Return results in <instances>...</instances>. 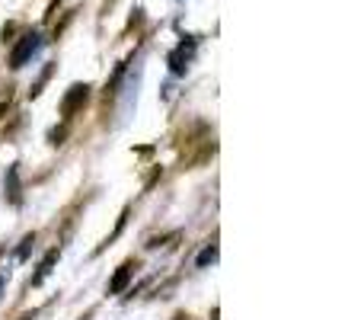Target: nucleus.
Returning a JSON list of instances; mask_svg holds the SVG:
<instances>
[{
	"instance_id": "f257e3e1",
	"label": "nucleus",
	"mask_w": 364,
	"mask_h": 320,
	"mask_svg": "<svg viewBox=\"0 0 364 320\" xmlns=\"http://www.w3.org/2000/svg\"><path fill=\"white\" fill-rule=\"evenodd\" d=\"M38 45H42L38 32H26V36L19 38V45L13 48V55H10V68H13V71H19V68H23V64L38 51Z\"/></svg>"
},
{
	"instance_id": "f03ea898",
	"label": "nucleus",
	"mask_w": 364,
	"mask_h": 320,
	"mask_svg": "<svg viewBox=\"0 0 364 320\" xmlns=\"http://www.w3.org/2000/svg\"><path fill=\"white\" fill-rule=\"evenodd\" d=\"M87 96H90V87H87V83H74V87L68 90V96L61 100V115H64V119H70L77 109H83Z\"/></svg>"
},
{
	"instance_id": "7ed1b4c3",
	"label": "nucleus",
	"mask_w": 364,
	"mask_h": 320,
	"mask_svg": "<svg viewBox=\"0 0 364 320\" xmlns=\"http://www.w3.org/2000/svg\"><path fill=\"white\" fill-rule=\"evenodd\" d=\"M192 55H195V42H182L176 51H173L166 61H170V71L173 74H186L188 64H192Z\"/></svg>"
},
{
	"instance_id": "20e7f679",
	"label": "nucleus",
	"mask_w": 364,
	"mask_h": 320,
	"mask_svg": "<svg viewBox=\"0 0 364 320\" xmlns=\"http://www.w3.org/2000/svg\"><path fill=\"white\" fill-rule=\"evenodd\" d=\"M4 189H6V199H10L13 205H19V202H23V189H19V170H16V167H10V170H6Z\"/></svg>"
},
{
	"instance_id": "39448f33",
	"label": "nucleus",
	"mask_w": 364,
	"mask_h": 320,
	"mask_svg": "<svg viewBox=\"0 0 364 320\" xmlns=\"http://www.w3.org/2000/svg\"><path fill=\"white\" fill-rule=\"evenodd\" d=\"M132 272H134V266H132V263H122V266H119V272L112 276V282H109V291H112V295L125 291V285H128V279H132Z\"/></svg>"
},
{
	"instance_id": "423d86ee",
	"label": "nucleus",
	"mask_w": 364,
	"mask_h": 320,
	"mask_svg": "<svg viewBox=\"0 0 364 320\" xmlns=\"http://www.w3.org/2000/svg\"><path fill=\"white\" fill-rule=\"evenodd\" d=\"M55 259H58V250H51L48 257L42 259V266H38V272H36V279H32V285H38L45 276H48V272H51V266H55Z\"/></svg>"
},
{
	"instance_id": "0eeeda50",
	"label": "nucleus",
	"mask_w": 364,
	"mask_h": 320,
	"mask_svg": "<svg viewBox=\"0 0 364 320\" xmlns=\"http://www.w3.org/2000/svg\"><path fill=\"white\" fill-rule=\"evenodd\" d=\"M214 259H218V250H214V247H208V250L198 257V269H205V266L214 263Z\"/></svg>"
}]
</instances>
